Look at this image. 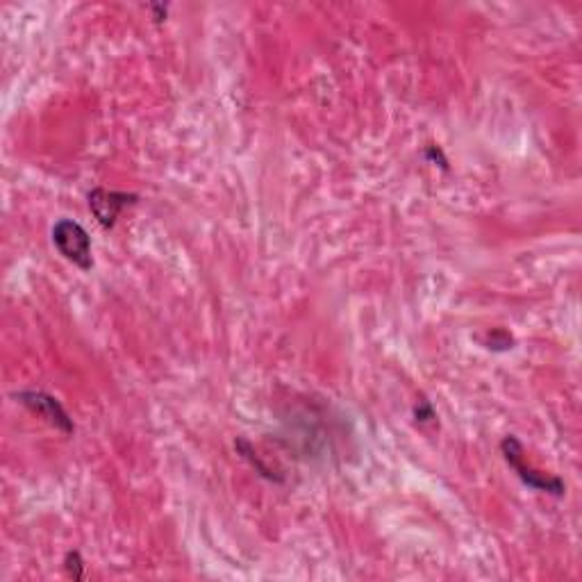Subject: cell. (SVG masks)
Returning a JSON list of instances; mask_svg holds the SVG:
<instances>
[{
	"mask_svg": "<svg viewBox=\"0 0 582 582\" xmlns=\"http://www.w3.org/2000/svg\"><path fill=\"white\" fill-rule=\"evenodd\" d=\"M53 244L64 260L76 264L80 271H91L94 257H91V237L78 221L60 219L53 226Z\"/></svg>",
	"mask_w": 582,
	"mask_h": 582,
	"instance_id": "6da1fadb",
	"label": "cell"
},
{
	"mask_svg": "<svg viewBox=\"0 0 582 582\" xmlns=\"http://www.w3.org/2000/svg\"><path fill=\"white\" fill-rule=\"evenodd\" d=\"M14 398L21 405H26L30 412H35L37 417L46 419L53 428L62 430L64 435H71V432L76 430V426H73L71 417L66 414L60 401H57V398H53V396H48L46 392H19V394H14Z\"/></svg>",
	"mask_w": 582,
	"mask_h": 582,
	"instance_id": "277c9868",
	"label": "cell"
},
{
	"mask_svg": "<svg viewBox=\"0 0 582 582\" xmlns=\"http://www.w3.org/2000/svg\"><path fill=\"white\" fill-rule=\"evenodd\" d=\"M501 451L505 455V460L510 467L517 471V476L526 482L530 489L535 492H546L553 496H564V482L555 476H546V473L532 469L526 462V455H523V446L517 437H505L501 444Z\"/></svg>",
	"mask_w": 582,
	"mask_h": 582,
	"instance_id": "7a4b0ae2",
	"label": "cell"
},
{
	"mask_svg": "<svg viewBox=\"0 0 582 582\" xmlns=\"http://www.w3.org/2000/svg\"><path fill=\"white\" fill-rule=\"evenodd\" d=\"M66 569H69V573L76 580L82 578V573H85V571H82V569H85V564H82V560H80V553L66 555Z\"/></svg>",
	"mask_w": 582,
	"mask_h": 582,
	"instance_id": "8992f818",
	"label": "cell"
},
{
	"mask_svg": "<svg viewBox=\"0 0 582 582\" xmlns=\"http://www.w3.org/2000/svg\"><path fill=\"white\" fill-rule=\"evenodd\" d=\"M137 194H126V191H107V189H91L89 191V210L94 212L96 221L103 228H114L119 214L130 205H137Z\"/></svg>",
	"mask_w": 582,
	"mask_h": 582,
	"instance_id": "3957f363",
	"label": "cell"
},
{
	"mask_svg": "<svg viewBox=\"0 0 582 582\" xmlns=\"http://www.w3.org/2000/svg\"><path fill=\"white\" fill-rule=\"evenodd\" d=\"M489 348H494V351H505V348H512V337L507 335L505 330H494L492 335H489Z\"/></svg>",
	"mask_w": 582,
	"mask_h": 582,
	"instance_id": "5b68a950",
	"label": "cell"
}]
</instances>
